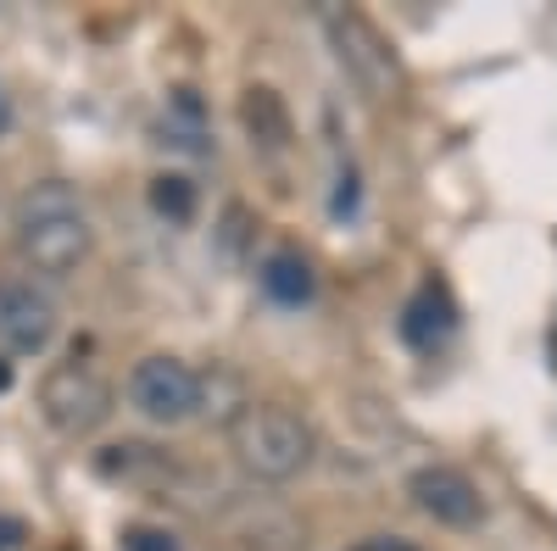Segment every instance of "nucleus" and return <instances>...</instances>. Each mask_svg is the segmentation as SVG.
<instances>
[{"instance_id":"7","label":"nucleus","mask_w":557,"mask_h":551,"mask_svg":"<svg viewBox=\"0 0 557 551\" xmlns=\"http://www.w3.org/2000/svg\"><path fill=\"white\" fill-rule=\"evenodd\" d=\"M412 501H418V508H424L435 524H451V529H469V524H480V513H485L474 479L457 474V468H418V474H412Z\"/></svg>"},{"instance_id":"6","label":"nucleus","mask_w":557,"mask_h":551,"mask_svg":"<svg viewBox=\"0 0 557 551\" xmlns=\"http://www.w3.org/2000/svg\"><path fill=\"white\" fill-rule=\"evenodd\" d=\"M57 340V301L28 279H0V346L34 356Z\"/></svg>"},{"instance_id":"14","label":"nucleus","mask_w":557,"mask_h":551,"mask_svg":"<svg viewBox=\"0 0 557 551\" xmlns=\"http://www.w3.org/2000/svg\"><path fill=\"white\" fill-rule=\"evenodd\" d=\"M12 117H17L12 112V96H7V84H0V134H12Z\"/></svg>"},{"instance_id":"2","label":"nucleus","mask_w":557,"mask_h":551,"mask_svg":"<svg viewBox=\"0 0 557 551\" xmlns=\"http://www.w3.org/2000/svg\"><path fill=\"white\" fill-rule=\"evenodd\" d=\"M228 451L235 463L251 474V479H268V485H285L296 474H307L312 463V429L307 418H296L290 406H273V401H251L228 418Z\"/></svg>"},{"instance_id":"11","label":"nucleus","mask_w":557,"mask_h":551,"mask_svg":"<svg viewBox=\"0 0 557 551\" xmlns=\"http://www.w3.org/2000/svg\"><path fill=\"white\" fill-rule=\"evenodd\" d=\"M123 551H178V540L168 529H151V524H128L123 529Z\"/></svg>"},{"instance_id":"1","label":"nucleus","mask_w":557,"mask_h":551,"mask_svg":"<svg viewBox=\"0 0 557 551\" xmlns=\"http://www.w3.org/2000/svg\"><path fill=\"white\" fill-rule=\"evenodd\" d=\"M12 235H17L23 262L34 273H51V279L73 273L89 256V246H96V235H89V212H84L78 190L62 184V178H39V184H28V190L17 196Z\"/></svg>"},{"instance_id":"9","label":"nucleus","mask_w":557,"mask_h":551,"mask_svg":"<svg viewBox=\"0 0 557 551\" xmlns=\"http://www.w3.org/2000/svg\"><path fill=\"white\" fill-rule=\"evenodd\" d=\"M262 290H268L273 301H285V306L312 301V262H307L301 251H273V256L262 262Z\"/></svg>"},{"instance_id":"5","label":"nucleus","mask_w":557,"mask_h":551,"mask_svg":"<svg viewBox=\"0 0 557 551\" xmlns=\"http://www.w3.org/2000/svg\"><path fill=\"white\" fill-rule=\"evenodd\" d=\"M330 39H335V57H341L346 78L362 89L368 101H385L396 89V57H391L385 34L368 17H357V12H335L330 17Z\"/></svg>"},{"instance_id":"13","label":"nucleus","mask_w":557,"mask_h":551,"mask_svg":"<svg viewBox=\"0 0 557 551\" xmlns=\"http://www.w3.org/2000/svg\"><path fill=\"white\" fill-rule=\"evenodd\" d=\"M351 551H412L407 540H362V546H351Z\"/></svg>"},{"instance_id":"12","label":"nucleus","mask_w":557,"mask_h":551,"mask_svg":"<svg viewBox=\"0 0 557 551\" xmlns=\"http://www.w3.org/2000/svg\"><path fill=\"white\" fill-rule=\"evenodd\" d=\"M28 540V529H23V518H7L0 513V551H17Z\"/></svg>"},{"instance_id":"4","label":"nucleus","mask_w":557,"mask_h":551,"mask_svg":"<svg viewBox=\"0 0 557 551\" xmlns=\"http://www.w3.org/2000/svg\"><path fill=\"white\" fill-rule=\"evenodd\" d=\"M128 401H134V412H146L151 424H184L201 412L207 379L178 356H146L128 374Z\"/></svg>"},{"instance_id":"8","label":"nucleus","mask_w":557,"mask_h":551,"mask_svg":"<svg viewBox=\"0 0 557 551\" xmlns=\"http://www.w3.org/2000/svg\"><path fill=\"white\" fill-rule=\"evenodd\" d=\"M451 324H457V312H451V301H446V290L441 285H424L412 296V306H407V317H401V335L412 340V346H441L446 335H451Z\"/></svg>"},{"instance_id":"3","label":"nucleus","mask_w":557,"mask_h":551,"mask_svg":"<svg viewBox=\"0 0 557 551\" xmlns=\"http://www.w3.org/2000/svg\"><path fill=\"white\" fill-rule=\"evenodd\" d=\"M39 412L45 424L62 429V435H96L112 418V385L96 362H57L51 374L39 379Z\"/></svg>"},{"instance_id":"10","label":"nucleus","mask_w":557,"mask_h":551,"mask_svg":"<svg viewBox=\"0 0 557 551\" xmlns=\"http://www.w3.org/2000/svg\"><path fill=\"white\" fill-rule=\"evenodd\" d=\"M151 201H157V212L162 217H190L196 212V190H190V178H157L151 184Z\"/></svg>"}]
</instances>
